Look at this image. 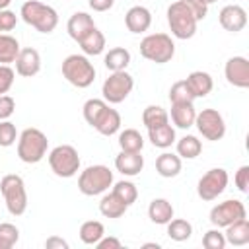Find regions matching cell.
I'll list each match as a JSON object with an SVG mask.
<instances>
[{
  "mask_svg": "<svg viewBox=\"0 0 249 249\" xmlns=\"http://www.w3.org/2000/svg\"><path fill=\"white\" fill-rule=\"evenodd\" d=\"M156 169L161 177H175L181 171V160L175 154H160L156 160Z\"/></svg>",
  "mask_w": 249,
  "mask_h": 249,
  "instance_id": "25",
  "label": "cell"
},
{
  "mask_svg": "<svg viewBox=\"0 0 249 249\" xmlns=\"http://www.w3.org/2000/svg\"><path fill=\"white\" fill-rule=\"evenodd\" d=\"M103 233H105L103 224L97 222V220H88L80 226V239L88 245H95L103 237Z\"/></svg>",
  "mask_w": 249,
  "mask_h": 249,
  "instance_id": "30",
  "label": "cell"
},
{
  "mask_svg": "<svg viewBox=\"0 0 249 249\" xmlns=\"http://www.w3.org/2000/svg\"><path fill=\"white\" fill-rule=\"evenodd\" d=\"M19 239V231L14 224H0V249H12Z\"/></svg>",
  "mask_w": 249,
  "mask_h": 249,
  "instance_id": "37",
  "label": "cell"
},
{
  "mask_svg": "<svg viewBox=\"0 0 249 249\" xmlns=\"http://www.w3.org/2000/svg\"><path fill=\"white\" fill-rule=\"evenodd\" d=\"M202 245H204V249H224L226 237H224V233H220V231H216V230H210V231L204 233Z\"/></svg>",
  "mask_w": 249,
  "mask_h": 249,
  "instance_id": "39",
  "label": "cell"
},
{
  "mask_svg": "<svg viewBox=\"0 0 249 249\" xmlns=\"http://www.w3.org/2000/svg\"><path fill=\"white\" fill-rule=\"evenodd\" d=\"M62 76L76 88H88L95 80V68L86 56L70 54L62 60Z\"/></svg>",
  "mask_w": 249,
  "mask_h": 249,
  "instance_id": "5",
  "label": "cell"
},
{
  "mask_svg": "<svg viewBox=\"0 0 249 249\" xmlns=\"http://www.w3.org/2000/svg\"><path fill=\"white\" fill-rule=\"evenodd\" d=\"M167 224H169V226H167V235H169L173 241H185V239H189L191 233H193V226H191L187 220L177 218V220H169Z\"/></svg>",
  "mask_w": 249,
  "mask_h": 249,
  "instance_id": "33",
  "label": "cell"
},
{
  "mask_svg": "<svg viewBox=\"0 0 249 249\" xmlns=\"http://www.w3.org/2000/svg\"><path fill=\"white\" fill-rule=\"evenodd\" d=\"M113 193H115L126 206H130V204L136 200V196H138V191H136V187H134L130 181H119V183L115 185Z\"/></svg>",
  "mask_w": 249,
  "mask_h": 249,
  "instance_id": "38",
  "label": "cell"
},
{
  "mask_svg": "<svg viewBox=\"0 0 249 249\" xmlns=\"http://www.w3.org/2000/svg\"><path fill=\"white\" fill-rule=\"evenodd\" d=\"M148 216L154 224H167L173 218V206L165 198H154L148 206Z\"/></svg>",
  "mask_w": 249,
  "mask_h": 249,
  "instance_id": "21",
  "label": "cell"
},
{
  "mask_svg": "<svg viewBox=\"0 0 249 249\" xmlns=\"http://www.w3.org/2000/svg\"><path fill=\"white\" fill-rule=\"evenodd\" d=\"M202 2H206V4H212V2H216V0H202Z\"/></svg>",
  "mask_w": 249,
  "mask_h": 249,
  "instance_id": "51",
  "label": "cell"
},
{
  "mask_svg": "<svg viewBox=\"0 0 249 249\" xmlns=\"http://www.w3.org/2000/svg\"><path fill=\"white\" fill-rule=\"evenodd\" d=\"M18 53H19V43L16 41V37L0 33V64L14 62Z\"/></svg>",
  "mask_w": 249,
  "mask_h": 249,
  "instance_id": "31",
  "label": "cell"
},
{
  "mask_svg": "<svg viewBox=\"0 0 249 249\" xmlns=\"http://www.w3.org/2000/svg\"><path fill=\"white\" fill-rule=\"evenodd\" d=\"M167 21L171 27V33L179 39H191L196 31V19L189 12V8L179 0L173 2L167 8Z\"/></svg>",
  "mask_w": 249,
  "mask_h": 249,
  "instance_id": "7",
  "label": "cell"
},
{
  "mask_svg": "<svg viewBox=\"0 0 249 249\" xmlns=\"http://www.w3.org/2000/svg\"><path fill=\"white\" fill-rule=\"evenodd\" d=\"M150 21H152V16L144 6H132L124 16V23H126L128 31H132V33L146 31L150 27Z\"/></svg>",
  "mask_w": 249,
  "mask_h": 249,
  "instance_id": "16",
  "label": "cell"
},
{
  "mask_svg": "<svg viewBox=\"0 0 249 249\" xmlns=\"http://www.w3.org/2000/svg\"><path fill=\"white\" fill-rule=\"evenodd\" d=\"M181 2L189 8V12L193 14V18L196 21L206 18V14H208V4L206 2H202V0H181Z\"/></svg>",
  "mask_w": 249,
  "mask_h": 249,
  "instance_id": "41",
  "label": "cell"
},
{
  "mask_svg": "<svg viewBox=\"0 0 249 249\" xmlns=\"http://www.w3.org/2000/svg\"><path fill=\"white\" fill-rule=\"evenodd\" d=\"M16 126L10 121L0 123V146H12L16 142Z\"/></svg>",
  "mask_w": 249,
  "mask_h": 249,
  "instance_id": "40",
  "label": "cell"
},
{
  "mask_svg": "<svg viewBox=\"0 0 249 249\" xmlns=\"http://www.w3.org/2000/svg\"><path fill=\"white\" fill-rule=\"evenodd\" d=\"M16 109V101L10 95H0V121L8 119Z\"/></svg>",
  "mask_w": 249,
  "mask_h": 249,
  "instance_id": "44",
  "label": "cell"
},
{
  "mask_svg": "<svg viewBox=\"0 0 249 249\" xmlns=\"http://www.w3.org/2000/svg\"><path fill=\"white\" fill-rule=\"evenodd\" d=\"M119 126H121V115H119V111H115V109H111V107H107V109L101 113L99 121L95 123V128H97L101 134H105V136L115 134V132L119 130Z\"/></svg>",
  "mask_w": 249,
  "mask_h": 249,
  "instance_id": "23",
  "label": "cell"
},
{
  "mask_svg": "<svg viewBox=\"0 0 249 249\" xmlns=\"http://www.w3.org/2000/svg\"><path fill=\"white\" fill-rule=\"evenodd\" d=\"M144 249H160L158 243H144Z\"/></svg>",
  "mask_w": 249,
  "mask_h": 249,
  "instance_id": "49",
  "label": "cell"
},
{
  "mask_svg": "<svg viewBox=\"0 0 249 249\" xmlns=\"http://www.w3.org/2000/svg\"><path fill=\"white\" fill-rule=\"evenodd\" d=\"M235 185L241 193L249 191V165H241L235 173Z\"/></svg>",
  "mask_w": 249,
  "mask_h": 249,
  "instance_id": "43",
  "label": "cell"
},
{
  "mask_svg": "<svg viewBox=\"0 0 249 249\" xmlns=\"http://www.w3.org/2000/svg\"><path fill=\"white\" fill-rule=\"evenodd\" d=\"M245 218V206L241 200H224L210 210V222L218 228H226L235 220Z\"/></svg>",
  "mask_w": 249,
  "mask_h": 249,
  "instance_id": "12",
  "label": "cell"
},
{
  "mask_svg": "<svg viewBox=\"0 0 249 249\" xmlns=\"http://www.w3.org/2000/svg\"><path fill=\"white\" fill-rule=\"evenodd\" d=\"M119 146L123 152H140L144 146V138L136 128H126L119 134Z\"/></svg>",
  "mask_w": 249,
  "mask_h": 249,
  "instance_id": "29",
  "label": "cell"
},
{
  "mask_svg": "<svg viewBox=\"0 0 249 249\" xmlns=\"http://www.w3.org/2000/svg\"><path fill=\"white\" fill-rule=\"evenodd\" d=\"M126 208H128V206H126L115 193L105 195V196L101 198V202H99V210H101V214L107 216V218H121V216L126 212Z\"/></svg>",
  "mask_w": 249,
  "mask_h": 249,
  "instance_id": "26",
  "label": "cell"
},
{
  "mask_svg": "<svg viewBox=\"0 0 249 249\" xmlns=\"http://www.w3.org/2000/svg\"><path fill=\"white\" fill-rule=\"evenodd\" d=\"M115 167L123 175H138L144 167V158L140 152H121L115 160Z\"/></svg>",
  "mask_w": 249,
  "mask_h": 249,
  "instance_id": "17",
  "label": "cell"
},
{
  "mask_svg": "<svg viewBox=\"0 0 249 249\" xmlns=\"http://www.w3.org/2000/svg\"><path fill=\"white\" fill-rule=\"evenodd\" d=\"M226 239L231 243V245H245L249 243V222L245 218H239L235 220L233 224L226 226Z\"/></svg>",
  "mask_w": 249,
  "mask_h": 249,
  "instance_id": "22",
  "label": "cell"
},
{
  "mask_svg": "<svg viewBox=\"0 0 249 249\" xmlns=\"http://www.w3.org/2000/svg\"><path fill=\"white\" fill-rule=\"evenodd\" d=\"M148 136L152 140V144L156 148H167L173 144L175 140V130L171 124H161V126H154V128H148Z\"/></svg>",
  "mask_w": 249,
  "mask_h": 249,
  "instance_id": "27",
  "label": "cell"
},
{
  "mask_svg": "<svg viewBox=\"0 0 249 249\" xmlns=\"http://www.w3.org/2000/svg\"><path fill=\"white\" fill-rule=\"evenodd\" d=\"M130 62V53L123 47H115L111 49L107 54H105V66L111 70V72H119V70H124Z\"/></svg>",
  "mask_w": 249,
  "mask_h": 249,
  "instance_id": "28",
  "label": "cell"
},
{
  "mask_svg": "<svg viewBox=\"0 0 249 249\" xmlns=\"http://www.w3.org/2000/svg\"><path fill=\"white\" fill-rule=\"evenodd\" d=\"M49 140L39 128H25L18 142V156L25 163H37L47 154Z\"/></svg>",
  "mask_w": 249,
  "mask_h": 249,
  "instance_id": "3",
  "label": "cell"
},
{
  "mask_svg": "<svg viewBox=\"0 0 249 249\" xmlns=\"http://www.w3.org/2000/svg\"><path fill=\"white\" fill-rule=\"evenodd\" d=\"M226 185H228V173H226V169L216 167V169L206 171L200 177L198 187H196V193H198V196L202 200H214L218 195L224 193Z\"/></svg>",
  "mask_w": 249,
  "mask_h": 249,
  "instance_id": "10",
  "label": "cell"
},
{
  "mask_svg": "<svg viewBox=\"0 0 249 249\" xmlns=\"http://www.w3.org/2000/svg\"><path fill=\"white\" fill-rule=\"evenodd\" d=\"M200 150H202V144H200V140L196 138V136H183L179 142H177V152H179V156H183V158H187V160H191V158H196L198 154H200Z\"/></svg>",
  "mask_w": 249,
  "mask_h": 249,
  "instance_id": "34",
  "label": "cell"
},
{
  "mask_svg": "<svg viewBox=\"0 0 249 249\" xmlns=\"http://www.w3.org/2000/svg\"><path fill=\"white\" fill-rule=\"evenodd\" d=\"M113 183V173L109 167L105 165H89L82 171L80 179H78V189L88 195V196H93V195H99L103 191H107Z\"/></svg>",
  "mask_w": 249,
  "mask_h": 249,
  "instance_id": "6",
  "label": "cell"
},
{
  "mask_svg": "<svg viewBox=\"0 0 249 249\" xmlns=\"http://www.w3.org/2000/svg\"><path fill=\"white\" fill-rule=\"evenodd\" d=\"M97 249H121V241L117 239V237H101L97 243Z\"/></svg>",
  "mask_w": 249,
  "mask_h": 249,
  "instance_id": "46",
  "label": "cell"
},
{
  "mask_svg": "<svg viewBox=\"0 0 249 249\" xmlns=\"http://www.w3.org/2000/svg\"><path fill=\"white\" fill-rule=\"evenodd\" d=\"M167 111L160 105H150L144 109L142 113V123L146 124V128H154V126H161L167 123Z\"/></svg>",
  "mask_w": 249,
  "mask_h": 249,
  "instance_id": "32",
  "label": "cell"
},
{
  "mask_svg": "<svg viewBox=\"0 0 249 249\" xmlns=\"http://www.w3.org/2000/svg\"><path fill=\"white\" fill-rule=\"evenodd\" d=\"M195 123L200 130V134L208 140H220L226 134V124H224V117L216 111V109H202L196 117Z\"/></svg>",
  "mask_w": 249,
  "mask_h": 249,
  "instance_id": "11",
  "label": "cell"
},
{
  "mask_svg": "<svg viewBox=\"0 0 249 249\" xmlns=\"http://www.w3.org/2000/svg\"><path fill=\"white\" fill-rule=\"evenodd\" d=\"M78 43H80V47H82V51L86 54H99L103 51V47H105V37H103V33L99 29L93 27Z\"/></svg>",
  "mask_w": 249,
  "mask_h": 249,
  "instance_id": "24",
  "label": "cell"
},
{
  "mask_svg": "<svg viewBox=\"0 0 249 249\" xmlns=\"http://www.w3.org/2000/svg\"><path fill=\"white\" fill-rule=\"evenodd\" d=\"M115 0H89V6L95 10V12H107L111 6H113Z\"/></svg>",
  "mask_w": 249,
  "mask_h": 249,
  "instance_id": "48",
  "label": "cell"
},
{
  "mask_svg": "<svg viewBox=\"0 0 249 249\" xmlns=\"http://www.w3.org/2000/svg\"><path fill=\"white\" fill-rule=\"evenodd\" d=\"M173 53H175V45L171 37L165 33H152L140 41V54L156 64L169 62L173 58Z\"/></svg>",
  "mask_w": 249,
  "mask_h": 249,
  "instance_id": "4",
  "label": "cell"
},
{
  "mask_svg": "<svg viewBox=\"0 0 249 249\" xmlns=\"http://www.w3.org/2000/svg\"><path fill=\"white\" fill-rule=\"evenodd\" d=\"M196 111L193 103H171V119L179 128H189L195 123Z\"/></svg>",
  "mask_w": 249,
  "mask_h": 249,
  "instance_id": "20",
  "label": "cell"
},
{
  "mask_svg": "<svg viewBox=\"0 0 249 249\" xmlns=\"http://www.w3.org/2000/svg\"><path fill=\"white\" fill-rule=\"evenodd\" d=\"M107 109V105H105V101H101V99H88L86 103H84V119L91 124V126H95V123L99 121V117H101V113Z\"/></svg>",
  "mask_w": 249,
  "mask_h": 249,
  "instance_id": "36",
  "label": "cell"
},
{
  "mask_svg": "<svg viewBox=\"0 0 249 249\" xmlns=\"http://www.w3.org/2000/svg\"><path fill=\"white\" fill-rule=\"evenodd\" d=\"M185 82L189 84V88H191V91H193L195 97H204L212 89V78H210L208 72H202V70L191 72Z\"/></svg>",
  "mask_w": 249,
  "mask_h": 249,
  "instance_id": "19",
  "label": "cell"
},
{
  "mask_svg": "<svg viewBox=\"0 0 249 249\" xmlns=\"http://www.w3.org/2000/svg\"><path fill=\"white\" fill-rule=\"evenodd\" d=\"M95 25H93V19H91V16H88L86 12H76L70 19H68V25H66V29H68V35L74 39V41H80L89 29H93Z\"/></svg>",
  "mask_w": 249,
  "mask_h": 249,
  "instance_id": "18",
  "label": "cell"
},
{
  "mask_svg": "<svg viewBox=\"0 0 249 249\" xmlns=\"http://www.w3.org/2000/svg\"><path fill=\"white\" fill-rule=\"evenodd\" d=\"M226 78L235 88H249V60L245 56H231L226 62Z\"/></svg>",
  "mask_w": 249,
  "mask_h": 249,
  "instance_id": "13",
  "label": "cell"
},
{
  "mask_svg": "<svg viewBox=\"0 0 249 249\" xmlns=\"http://www.w3.org/2000/svg\"><path fill=\"white\" fill-rule=\"evenodd\" d=\"M14 70L8 64H0V95H4L14 84Z\"/></svg>",
  "mask_w": 249,
  "mask_h": 249,
  "instance_id": "42",
  "label": "cell"
},
{
  "mask_svg": "<svg viewBox=\"0 0 249 249\" xmlns=\"http://www.w3.org/2000/svg\"><path fill=\"white\" fill-rule=\"evenodd\" d=\"M169 99H171V103H193L195 95H193L189 84H187L185 80H179V82H175V84L171 86V89H169Z\"/></svg>",
  "mask_w": 249,
  "mask_h": 249,
  "instance_id": "35",
  "label": "cell"
},
{
  "mask_svg": "<svg viewBox=\"0 0 249 249\" xmlns=\"http://www.w3.org/2000/svg\"><path fill=\"white\" fill-rule=\"evenodd\" d=\"M0 193L6 200L8 212L12 216H21L27 208V193H25V185L23 179L19 175H4L0 181Z\"/></svg>",
  "mask_w": 249,
  "mask_h": 249,
  "instance_id": "2",
  "label": "cell"
},
{
  "mask_svg": "<svg viewBox=\"0 0 249 249\" xmlns=\"http://www.w3.org/2000/svg\"><path fill=\"white\" fill-rule=\"evenodd\" d=\"M10 2H12V0H0V10H4V8L10 4Z\"/></svg>",
  "mask_w": 249,
  "mask_h": 249,
  "instance_id": "50",
  "label": "cell"
},
{
  "mask_svg": "<svg viewBox=\"0 0 249 249\" xmlns=\"http://www.w3.org/2000/svg\"><path fill=\"white\" fill-rule=\"evenodd\" d=\"M132 76L126 74L124 70L113 72L105 82H103V97L109 103H121L128 97V93L132 91Z\"/></svg>",
  "mask_w": 249,
  "mask_h": 249,
  "instance_id": "9",
  "label": "cell"
},
{
  "mask_svg": "<svg viewBox=\"0 0 249 249\" xmlns=\"http://www.w3.org/2000/svg\"><path fill=\"white\" fill-rule=\"evenodd\" d=\"M21 18H23L25 23L33 25L41 33H51L56 27V23H58L56 12L51 6H47V4H43L39 0H27V2H23V6H21Z\"/></svg>",
  "mask_w": 249,
  "mask_h": 249,
  "instance_id": "1",
  "label": "cell"
},
{
  "mask_svg": "<svg viewBox=\"0 0 249 249\" xmlns=\"http://www.w3.org/2000/svg\"><path fill=\"white\" fill-rule=\"evenodd\" d=\"M49 165L58 177H72L80 167V156L74 146L62 144L56 146L49 156Z\"/></svg>",
  "mask_w": 249,
  "mask_h": 249,
  "instance_id": "8",
  "label": "cell"
},
{
  "mask_svg": "<svg viewBox=\"0 0 249 249\" xmlns=\"http://www.w3.org/2000/svg\"><path fill=\"white\" fill-rule=\"evenodd\" d=\"M247 23V14L241 6H235V4H230V6H224L222 12H220V25L226 29V31H241Z\"/></svg>",
  "mask_w": 249,
  "mask_h": 249,
  "instance_id": "15",
  "label": "cell"
},
{
  "mask_svg": "<svg viewBox=\"0 0 249 249\" xmlns=\"http://www.w3.org/2000/svg\"><path fill=\"white\" fill-rule=\"evenodd\" d=\"M45 247L47 249H68V243L64 239H60V237H49L45 241Z\"/></svg>",
  "mask_w": 249,
  "mask_h": 249,
  "instance_id": "47",
  "label": "cell"
},
{
  "mask_svg": "<svg viewBox=\"0 0 249 249\" xmlns=\"http://www.w3.org/2000/svg\"><path fill=\"white\" fill-rule=\"evenodd\" d=\"M16 72L23 78H31L39 72L41 68V56L35 49L31 47H25V49H19L18 56H16Z\"/></svg>",
  "mask_w": 249,
  "mask_h": 249,
  "instance_id": "14",
  "label": "cell"
},
{
  "mask_svg": "<svg viewBox=\"0 0 249 249\" xmlns=\"http://www.w3.org/2000/svg\"><path fill=\"white\" fill-rule=\"evenodd\" d=\"M16 14L10 10H0V31H10L16 27Z\"/></svg>",
  "mask_w": 249,
  "mask_h": 249,
  "instance_id": "45",
  "label": "cell"
}]
</instances>
